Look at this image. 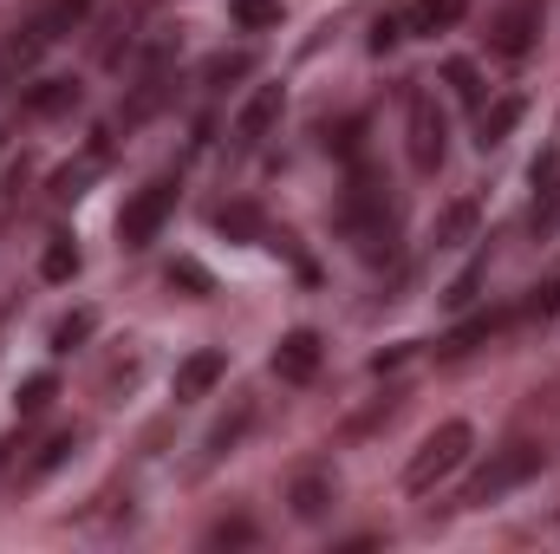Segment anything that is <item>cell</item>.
Returning a JSON list of instances; mask_svg holds the SVG:
<instances>
[{"label":"cell","instance_id":"277c9868","mask_svg":"<svg viewBox=\"0 0 560 554\" xmlns=\"http://www.w3.org/2000/svg\"><path fill=\"white\" fill-rule=\"evenodd\" d=\"M405 143H411V170L418 176H436L443 157H450V125H443V105L430 92H411L405 99Z\"/></svg>","mask_w":560,"mask_h":554},{"label":"cell","instance_id":"8992f818","mask_svg":"<svg viewBox=\"0 0 560 554\" xmlns=\"http://www.w3.org/2000/svg\"><path fill=\"white\" fill-rule=\"evenodd\" d=\"M52 46H59L52 20H46V13H33L26 26H13V33H7V46H0V79L33 72V66H39V53H52Z\"/></svg>","mask_w":560,"mask_h":554},{"label":"cell","instance_id":"ffe728a7","mask_svg":"<svg viewBox=\"0 0 560 554\" xmlns=\"http://www.w3.org/2000/svg\"><path fill=\"white\" fill-rule=\"evenodd\" d=\"M229 20L242 33H268V26H280V0H229Z\"/></svg>","mask_w":560,"mask_h":554},{"label":"cell","instance_id":"836d02e7","mask_svg":"<svg viewBox=\"0 0 560 554\" xmlns=\"http://www.w3.org/2000/svg\"><path fill=\"white\" fill-rule=\"evenodd\" d=\"M535 229H560V183H555L548 203H535Z\"/></svg>","mask_w":560,"mask_h":554},{"label":"cell","instance_id":"44dd1931","mask_svg":"<svg viewBox=\"0 0 560 554\" xmlns=\"http://www.w3.org/2000/svg\"><path fill=\"white\" fill-rule=\"evenodd\" d=\"M92 326H98V313H92V307H79V313H66V320L52 326V353H79V346L92 339Z\"/></svg>","mask_w":560,"mask_h":554},{"label":"cell","instance_id":"f546056e","mask_svg":"<svg viewBox=\"0 0 560 554\" xmlns=\"http://www.w3.org/2000/svg\"><path fill=\"white\" fill-rule=\"evenodd\" d=\"M365 118H346V125H339V131H326V150H339V157H352V163H359V150H365Z\"/></svg>","mask_w":560,"mask_h":554},{"label":"cell","instance_id":"603a6c76","mask_svg":"<svg viewBox=\"0 0 560 554\" xmlns=\"http://www.w3.org/2000/svg\"><path fill=\"white\" fill-rule=\"evenodd\" d=\"M98 163H105V157H85V163H66V170L52 176V196H59V203H79V196H85V183L98 176Z\"/></svg>","mask_w":560,"mask_h":554},{"label":"cell","instance_id":"6da1fadb","mask_svg":"<svg viewBox=\"0 0 560 554\" xmlns=\"http://www.w3.org/2000/svg\"><path fill=\"white\" fill-rule=\"evenodd\" d=\"M339 229L359 249V262H372V268L398 255V209L385 203V183L372 176V163H352V183H346V203H339Z\"/></svg>","mask_w":560,"mask_h":554},{"label":"cell","instance_id":"7a4b0ae2","mask_svg":"<svg viewBox=\"0 0 560 554\" xmlns=\"http://www.w3.org/2000/svg\"><path fill=\"white\" fill-rule=\"evenodd\" d=\"M469 450H476V430H469L463 417L436 424L418 450H411V463H405V489H411V496H430L443 476H456V470L469 463Z\"/></svg>","mask_w":560,"mask_h":554},{"label":"cell","instance_id":"d6986e66","mask_svg":"<svg viewBox=\"0 0 560 554\" xmlns=\"http://www.w3.org/2000/svg\"><path fill=\"white\" fill-rule=\"evenodd\" d=\"M72 450H79V430H59V437H46V443H39V457H33L20 476H26V483H39V476H46V470H59Z\"/></svg>","mask_w":560,"mask_h":554},{"label":"cell","instance_id":"9a60e30c","mask_svg":"<svg viewBox=\"0 0 560 554\" xmlns=\"http://www.w3.org/2000/svg\"><path fill=\"white\" fill-rule=\"evenodd\" d=\"M248 424H255V405L242 399L229 417H215V424H209V437H202V457H209V463H215V457H229V450L242 443V430H248Z\"/></svg>","mask_w":560,"mask_h":554},{"label":"cell","instance_id":"9c48e42d","mask_svg":"<svg viewBox=\"0 0 560 554\" xmlns=\"http://www.w3.org/2000/svg\"><path fill=\"white\" fill-rule=\"evenodd\" d=\"M287 503H293V516H300V522H319V516L339 503V483H332V470H300V476L287 483Z\"/></svg>","mask_w":560,"mask_h":554},{"label":"cell","instance_id":"d6a6232c","mask_svg":"<svg viewBox=\"0 0 560 554\" xmlns=\"http://www.w3.org/2000/svg\"><path fill=\"white\" fill-rule=\"evenodd\" d=\"M476 287H482V268H469V275H456V287H450L443 300H450V307H469V300H476Z\"/></svg>","mask_w":560,"mask_h":554},{"label":"cell","instance_id":"e0dca14e","mask_svg":"<svg viewBox=\"0 0 560 554\" xmlns=\"http://www.w3.org/2000/svg\"><path fill=\"white\" fill-rule=\"evenodd\" d=\"M215 229L235 235V242H268V229H261V216H255L248 203H222V209H215Z\"/></svg>","mask_w":560,"mask_h":554},{"label":"cell","instance_id":"4316f807","mask_svg":"<svg viewBox=\"0 0 560 554\" xmlns=\"http://www.w3.org/2000/svg\"><path fill=\"white\" fill-rule=\"evenodd\" d=\"M469 229H476V203H450V209H443V222H436V249L463 242Z\"/></svg>","mask_w":560,"mask_h":554},{"label":"cell","instance_id":"5b68a950","mask_svg":"<svg viewBox=\"0 0 560 554\" xmlns=\"http://www.w3.org/2000/svg\"><path fill=\"white\" fill-rule=\"evenodd\" d=\"M170 209H176V176H150L138 196L125 203V216H118V242H125V249H150V242L163 235Z\"/></svg>","mask_w":560,"mask_h":554},{"label":"cell","instance_id":"d4e9b609","mask_svg":"<svg viewBox=\"0 0 560 554\" xmlns=\"http://www.w3.org/2000/svg\"><path fill=\"white\" fill-rule=\"evenodd\" d=\"M39 275H46V280H72V275H79V249H72L66 235H52V242H46V255H39Z\"/></svg>","mask_w":560,"mask_h":554},{"label":"cell","instance_id":"4fadbf2b","mask_svg":"<svg viewBox=\"0 0 560 554\" xmlns=\"http://www.w3.org/2000/svg\"><path fill=\"white\" fill-rule=\"evenodd\" d=\"M463 7H469V0H411V7H405V33H411V39L450 33V26L463 20Z\"/></svg>","mask_w":560,"mask_h":554},{"label":"cell","instance_id":"1f68e13d","mask_svg":"<svg viewBox=\"0 0 560 554\" xmlns=\"http://www.w3.org/2000/svg\"><path fill=\"white\" fill-rule=\"evenodd\" d=\"M209 542H215V549H229V542H255V522H215Z\"/></svg>","mask_w":560,"mask_h":554},{"label":"cell","instance_id":"4dcf8cb0","mask_svg":"<svg viewBox=\"0 0 560 554\" xmlns=\"http://www.w3.org/2000/svg\"><path fill=\"white\" fill-rule=\"evenodd\" d=\"M398 39H411V33H405V13H385V20H378V26H372V53H378V59H385V53H392V46H398Z\"/></svg>","mask_w":560,"mask_h":554},{"label":"cell","instance_id":"ac0fdd59","mask_svg":"<svg viewBox=\"0 0 560 554\" xmlns=\"http://www.w3.org/2000/svg\"><path fill=\"white\" fill-rule=\"evenodd\" d=\"M443 85H450V92H456L463 105H476V112L489 105V92H482V72H476L469 59H450V66H443Z\"/></svg>","mask_w":560,"mask_h":554},{"label":"cell","instance_id":"ba28073f","mask_svg":"<svg viewBox=\"0 0 560 554\" xmlns=\"http://www.w3.org/2000/svg\"><path fill=\"white\" fill-rule=\"evenodd\" d=\"M313 372H319V333H313V326H293V333L275 346V379L306 385Z\"/></svg>","mask_w":560,"mask_h":554},{"label":"cell","instance_id":"5bb4252c","mask_svg":"<svg viewBox=\"0 0 560 554\" xmlns=\"http://www.w3.org/2000/svg\"><path fill=\"white\" fill-rule=\"evenodd\" d=\"M26 112L33 118H66V112H79V85L72 79H39V85H26Z\"/></svg>","mask_w":560,"mask_h":554},{"label":"cell","instance_id":"30bf717a","mask_svg":"<svg viewBox=\"0 0 560 554\" xmlns=\"http://www.w3.org/2000/svg\"><path fill=\"white\" fill-rule=\"evenodd\" d=\"M275 125H280V85H255V92H248V105H242V118H235V143H242V150H255Z\"/></svg>","mask_w":560,"mask_h":554},{"label":"cell","instance_id":"7c38bea8","mask_svg":"<svg viewBox=\"0 0 560 554\" xmlns=\"http://www.w3.org/2000/svg\"><path fill=\"white\" fill-rule=\"evenodd\" d=\"M509 320H515V313H476V320H463V326L436 346V359H469V353H476V346H489Z\"/></svg>","mask_w":560,"mask_h":554},{"label":"cell","instance_id":"8fae6325","mask_svg":"<svg viewBox=\"0 0 560 554\" xmlns=\"http://www.w3.org/2000/svg\"><path fill=\"white\" fill-rule=\"evenodd\" d=\"M222 372H229V359H222V353H189V359L176 366V405L209 399V392L222 385Z\"/></svg>","mask_w":560,"mask_h":554},{"label":"cell","instance_id":"484cf974","mask_svg":"<svg viewBox=\"0 0 560 554\" xmlns=\"http://www.w3.org/2000/svg\"><path fill=\"white\" fill-rule=\"evenodd\" d=\"M248 72H255L248 53H215V59L202 66V85H229V79H248Z\"/></svg>","mask_w":560,"mask_h":554},{"label":"cell","instance_id":"3957f363","mask_svg":"<svg viewBox=\"0 0 560 554\" xmlns=\"http://www.w3.org/2000/svg\"><path fill=\"white\" fill-rule=\"evenodd\" d=\"M541 463H548V450H541V443H528V437H515V443H502V450L476 470V483L463 489V503H469V509H489V503H502L509 489L535 483V476H541Z\"/></svg>","mask_w":560,"mask_h":554},{"label":"cell","instance_id":"83f0119b","mask_svg":"<svg viewBox=\"0 0 560 554\" xmlns=\"http://www.w3.org/2000/svg\"><path fill=\"white\" fill-rule=\"evenodd\" d=\"M555 313H560V280L528 287V300H522V320H555Z\"/></svg>","mask_w":560,"mask_h":554},{"label":"cell","instance_id":"cb8c5ba5","mask_svg":"<svg viewBox=\"0 0 560 554\" xmlns=\"http://www.w3.org/2000/svg\"><path fill=\"white\" fill-rule=\"evenodd\" d=\"M52 399H59V379H52V372H33V379L20 385V399H13V405H20V417H39Z\"/></svg>","mask_w":560,"mask_h":554},{"label":"cell","instance_id":"2e32d148","mask_svg":"<svg viewBox=\"0 0 560 554\" xmlns=\"http://www.w3.org/2000/svg\"><path fill=\"white\" fill-rule=\"evenodd\" d=\"M522 125V99H495V105H482V125H476V143L482 150H495V143L509 138Z\"/></svg>","mask_w":560,"mask_h":554},{"label":"cell","instance_id":"52a82bcc","mask_svg":"<svg viewBox=\"0 0 560 554\" xmlns=\"http://www.w3.org/2000/svg\"><path fill=\"white\" fill-rule=\"evenodd\" d=\"M535 7L528 0H515V7H502L495 20H489V53H502V59H522L528 46H535Z\"/></svg>","mask_w":560,"mask_h":554},{"label":"cell","instance_id":"f1b7e54d","mask_svg":"<svg viewBox=\"0 0 560 554\" xmlns=\"http://www.w3.org/2000/svg\"><path fill=\"white\" fill-rule=\"evenodd\" d=\"M92 7H98V0H52V7H46V20H52V33L66 39L72 26H85V13H92Z\"/></svg>","mask_w":560,"mask_h":554},{"label":"cell","instance_id":"7402d4cb","mask_svg":"<svg viewBox=\"0 0 560 554\" xmlns=\"http://www.w3.org/2000/svg\"><path fill=\"white\" fill-rule=\"evenodd\" d=\"M170 287H183L189 300H209V293H215V275H209L202 262H189V255H176V262H170Z\"/></svg>","mask_w":560,"mask_h":554}]
</instances>
